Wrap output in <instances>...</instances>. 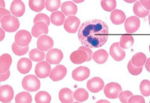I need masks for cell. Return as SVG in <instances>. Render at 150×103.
I'll list each match as a JSON object with an SVG mask.
<instances>
[{
  "label": "cell",
  "mask_w": 150,
  "mask_h": 103,
  "mask_svg": "<svg viewBox=\"0 0 150 103\" xmlns=\"http://www.w3.org/2000/svg\"><path fill=\"white\" fill-rule=\"evenodd\" d=\"M109 29L107 23L99 20L84 22L81 26L78 37L81 43L90 48L103 46L108 38Z\"/></svg>",
  "instance_id": "cell-1"
},
{
  "label": "cell",
  "mask_w": 150,
  "mask_h": 103,
  "mask_svg": "<svg viewBox=\"0 0 150 103\" xmlns=\"http://www.w3.org/2000/svg\"><path fill=\"white\" fill-rule=\"evenodd\" d=\"M1 23L3 29L8 33H13L17 31L20 26L19 20L11 15L3 17Z\"/></svg>",
  "instance_id": "cell-2"
},
{
  "label": "cell",
  "mask_w": 150,
  "mask_h": 103,
  "mask_svg": "<svg viewBox=\"0 0 150 103\" xmlns=\"http://www.w3.org/2000/svg\"><path fill=\"white\" fill-rule=\"evenodd\" d=\"M22 85L24 90L30 92L37 91L41 87L40 80L35 76L32 75L24 77Z\"/></svg>",
  "instance_id": "cell-3"
},
{
  "label": "cell",
  "mask_w": 150,
  "mask_h": 103,
  "mask_svg": "<svg viewBox=\"0 0 150 103\" xmlns=\"http://www.w3.org/2000/svg\"><path fill=\"white\" fill-rule=\"evenodd\" d=\"M122 92L121 85L115 82L109 83L105 86L104 92L105 96L109 99H116L119 97V94Z\"/></svg>",
  "instance_id": "cell-4"
},
{
  "label": "cell",
  "mask_w": 150,
  "mask_h": 103,
  "mask_svg": "<svg viewBox=\"0 0 150 103\" xmlns=\"http://www.w3.org/2000/svg\"><path fill=\"white\" fill-rule=\"evenodd\" d=\"M32 36L29 32L26 30L18 31L15 36V43L21 47H25L28 46L31 42Z\"/></svg>",
  "instance_id": "cell-5"
},
{
  "label": "cell",
  "mask_w": 150,
  "mask_h": 103,
  "mask_svg": "<svg viewBox=\"0 0 150 103\" xmlns=\"http://www.w3.org/2000/svg\"><path fill=\"white\" fill-rule=\"evenodd\" d=\"M51 67L50 64L46 61H42L36 65L35 72L39 78H45L49 76L51 73Z\"/></svg>",
  "instance_id": "cell-6"
},
{
  "label": "cell",
  "mask_w": 150,
  "mask_h": 103,
  "mask_svg": "<svg viewBox=\"0 0 150 103\" xmlns=\"http://www.w3.org/2000/svg\"><path fill=\"white\" fill-rule=\"evenodd\" d=\"M80 23L79 19L76 16H69L65 21L64 28L68 33L75 34L78 31Z\"/></svg>",
  "instance_id": "cell-7"
},
{
  "label": "cell",
  "mask_w": 150,
  "mask_h": 103,
  "mask_svg": "<svg viewBox=\"0 0 150 103\" xmlns=\"http://www.w3.org/2000/svg\"><path fill=\"white\" fill-rule=\"evenodd\" d=\"M63 52L58 49L50 50L46 54V60L47 62L52 64H59L63 59Z\"/></svg>",
  "instance_id": "cell-8"
},
{
  "label": "cell",
  "mask_w": 150,
  "mask_h": 103,
  "mask_svg": "<svg viewBox=\"0 0 150 103\" xmlns=\"http://www.w3.org/2000/svg\"><path fill=\"white\" fill-rule=\"evenodd\" d=\"M37 45L39 50L47 51L53 48L54 42L51 37L45 35L39 37L37 42Z\"/></svg>",
  "instance_id": "cell-9"
},
{
  "label": "cell",
  "mask_w": 150,
  "mask_h": 103,
  "mask_svg": "<svg viewBox=\"0 0 150 103\" xmlns=\"http://www.w3.org/2000/svg\"><path fill=\"white\" fill-rule=\"evenodd\" d=\"M14 90L12 86L8 85L0 87V101L2 103L10 102L13 98Z\"/></svg>",
  "instance_id": "cell-10"
},
{
  "label": "cell",
  "mask_w": 150,
  "mask_h": 103,
  "mask_svg": "<svg viewBox=\"0 0 150 103\" xmlns=\"http://www.w3.org/2000/svg\"><path fill=\"white\" fill-rule=\"evenodd\" d=\"M140 25L139 18L135 16L129 17L125 22V30L129 34H133L136 32L139 28Z\"/></svg>",
  "instance_id": "cell-11"
},
{
  "label": "cell",
  "mask_w": 150,
  "mask_h": 103,
  "mask_svg": "<svg viewBox=\"0 0 150 103\" xmlns=\"http://www.w3.org/2000/svg\"><path fill=\"white\" fill-rule=\"evenodd\" d=\"M104 86V83L100 77L93 78L88 80L87 83L88 89L93 93H96L102 90Z\"/></svg>",
  "instance_id": "cell-12"
},
{
  "label": "cell",
  "mask_w": 150,
  "mask_h": 103,
  "mask_svg": "<svg viewBox=\"0 0 150 103\" xmlns=\"http://www.w3.org/2000/svg\"><path fill=\"white\" fill-rule=\"evenodd\" d=\"M110 54L112 58L117 62L122 60L125 56V52L120 47L119 43L116 42L111 45Z\"/></svg>",
  "instance_id": "cell-13"
},
{
  "label": "cell",
  "mask_w": 150,
  "mask_h": 103,
  "mask_svg": "<svg viewBox=\"0 0 150 103\" xmlns=\"http://www.w3.org/2000/svg\"><path fill=\"white\" fill-rule=\"evenodd\" d=\"M90 73V70L87 67L80 66L74 70L72 73V76L76 81H82L89 77Z\"/></svg>",
  "instance_id": "cell-14"
},
{
  "label": "cell",
  "mask_w": 150,
  "mask_h": 103,
  "mask_svg": "<svg viewBox=\"0 0 150 103\" xmlns=\"http://www.w3.org/2000/svg\"><path fill=\"white\" fill-rule=\"evenodd\" d=\"M67 73V69L63 65H57L51 72L50 77L54 82L62 80L65 77Z\"/></svg>",
  "instance_id": "cell-15"
},
{
  "label": "cell",
  "mask_w": 150,
  "mask_h": 103,
  "mask_svg": "<svg viewBox=\"0 0 150 103\" xmlns=\"http://www.w3.org/2000/svg\"><path fill=\"white\" fill-rule=\"evenodd\" d=\"M10 11L15 16L21 17L25 13V5L21 0H14L10 6Z\"/></svg>",
  "instance_id": "cell-16"
},
{
  "label": "cell",
  "mask_w": 150,
  "mask_h": 103,
  "mask_svg": "<svg viewBox=\"0 0 150 103\" xmlns=\"http://www.w3.org/2000/svg\"><path fill=\"white\" fill-rule=\"evenodd\" d=\"M48 32V26L43 22H38L35 24L31 30L32 36L36 38L47 34Z\"/></svg>",
  "instance_id": "cell-17"
},
{
  "label": "cell",
  "mask_w": 150,
  "mask_h": 103,
  "mask_svg": "<svg viewBox=\"0 0 150 103\" xmlns=\"http://www.w3.org/2000/svg\"><path fill=\"white\" fill-rule=\"evenodd\" d=\"M87 59V54L84 50H81L74 51L70 55L71 61L75 64H81L82 63L86 62Z\"/></svg>",
  "instance_id": "cell-18"
},
{
  "label": "cell",
  "mask_w": 150,
  "mask_h": 103,
  "mask_svg": "<svg viewBox=\"0 0 150 103\" xmlns=\"http://www.w3.org/2000/svg\"><path fill=\"white\" fill-rule=\"evenodd\" d=\"M32 67V62L28 58H21L17 63V69L22 74H26L28 73Z\"/></svg>",
  "instance_id": "cell-19"
},
{
  "label": "cell",
  "mask_w": 150,
  "mask_h": 103,
  "mask_svg": "<svg viewBox=\"0 0 150 103\" xmlns=\"http://www.w3.org/2000/svg\"><path fill=\"white\" fill-rule=\"evenodd\" d=\"M61 11L67 16L75 15L78 11L77 6L71 1H66L62 4Z\"/></svg>",
  "instance_id": "cell-20"
},
{
  "label": "cell",
  "mask_w": 150,
  "mask_h": 103,
  "mask_svg": "<svg viewBox=\"0 0 150 103\" xmlns=\"http://www.w3.org/2000/svg\"><path fill=\"white\" fill-rule=\"evenodd\" d=\"M12 63V57L5 54L0 57V73H6L9 71Z\"/></svg>",
  "instance_id": "cell-21"
},
{
  "label": "cell",
  "mask_w": 150,
  "mask_h": 103,
  "mask_svg": "<svg viewBox=\"0 0 150 103\" xmlns=\"http://www.w3.org/2000/svg\"><path fill=\"white\" fill-rule=\"evenodd\" d=\"M126 19L125 14L122 10L116 9L110 14V20L113 24L118 25L122 24Z\"/></svg>",
  "instance_id": "cell-22"
},
{
  "label": "cell",
  "mask_w": 150,
  "mask_h": 103,
  "mask_svg": "<svg viewBox=\"0 0 150 103\" xmlns=\"http://www.w3.org/2000/svg\"><path fill=\"white\" fill-rule=\"evenodd\" d=\"M59 97L62 103H72L74 100L72 91L67 88H63L60 90Z\"/></svg>",
  "instance_id": "cell-23"
},
{
  "label": "cell",
  "mask_w": 150,
  "mask_h": 103,
  "mask_svg": "<svg viewBox=\"0 0 150 103\" xmlns=\"http://www.w3.org/2000/svg\"><path fill=\"white\" fill-rule=\"evenodd\" d=\"M108 56V54L106 50L100 49L94 53L93 58L96 63L103 64L107 62Z\"/></svg>",
  "instance_id": "cell-24"
},
{
  "label": "cell",
  "mask_w": 150,
  "mask_h": 103,
  "mask_svg": "<svg viewBox=\"0 0 150 103\" xmlns=\"http://www.w3.org/2000/svg\"><path fill=\"white\" fill-rule=\"evenodd\" d=\"M65 15L60 11H56L52 13L50 16L51 22L53 25L60 26L63 25L65 22Z\"/></svg>",
  "instance_id": "cell-25"
},
{
  "label": "cell",
  "mask_w": 150,
  "mask_h": 103,
  "mask_svg": "<svg viewBox=\"0 0 150 103\" xmlns=\"http://www.w3.org/2000/svg\"><path fill=\"white\" fill-rule=\"evenodd\" d=\"M133 11L136 15L140 18L146 17L150 13V11L144 8L139 1H137L134 4Z\"/></svg>",
  "instance_id": "cell-26"
},
{
  "label": "cell",
  "mask_w": 150,
  "mask_h": 103,
  "mask_svg": "<svg viewBox=\"0 0 150 103\" xmlns=\"http://www.w3.org/2000/svg\"><path fill=\"white\" fill-rule=\"evenodd\" d=\"M146 55L142 52H139L135 54L132 58V62L133 65L137 67L143 66L146 62Z\"/></svg>",
  "instance_id": "cell-27"
},
{
  "label": "cell",
  "mask_w": 150,
  "mask_h": 103,
  "mask_svg": "<svg viewBox=\"0 0 150 103\" xmlns=\"http://www.w3.org/2000/svg\"><path fill=\"white\" fill-rule=\"evenodd\" d=\"M45 0H29V6L34 12H41L45 8Z\"/></svg>",
  "instance_id": "cell-28"
},
{
  "label": "cell",
  "mask_w": 150,
  "mask_h": 103,
  "mask_svg": "<svg viewBox=\"0 0 150 103\" xmlns=\"http://www.w3.org/2000/svg\"><path fill=\"white\" fill-rule=\"evenodd\" d=\"M35 100L36 103H50L51 97L47 92L41 91L36 94Z\"/></svg>",
  "instance_id": "cell-29"
},
{
  "label": "cell",
  "mask_w": 150,
  "mask_h": 103,
  "mask_svg": "<svg viewBox=\"0 0 150 103\" xmlns=\"http://www.w3.org/2000/svg\"><path fill=\"white\" fill-rule=\"evenodd\" d=\"M134 41V38L132 36L124 35L121 36L119 44L122 48L128 49L133 45Z\"/></svg>",
  "instance_id": "cell-30"
},
{
  "label": "cell",
  "mask_w": 150,
  "mask_h": 103,
  "mask_svg": "<svg viewBox=\"0 0 150 103\" xmlns=\"http://www.w3.org/2000/svg\"><path fill=\"white\" fill-rule=\"evenodd\" d=\"M45 53L44 51L38 49H34L30 50L29 53V57L32 61L39 62L42 61L45 58Z\"/></svg>",
  "instance_id": "cell-31"
},
{
  "label": "cell",
  "mask_w": 150,
  "mask_h": 103,
  "mask_svg": "<svg viewBox=\"0 0 150 103\" xmlns=\"http://www.w3.org/2000/svg\"><path fill=\"white\" fill-rule=\"evenodd\" d=\"M15 101L16 103H31L32 96L27 92H20L16 96Z\"/></svg>",
  "instance_id": "cell-32"
},
{
  "label": "cell",
  "mask_w": 150,
  "mask_h": 103,
  "mask_svg": "<svg viewBox=\"0 0 150 103\" xmlns=\"http://www.w3.org/2000/svg\"><path fill=\"white\" fill-rule=\"evenodd\" d=\"M73 97L77 101L84 102L88 98L89 95L87 91L83 88H79L74 92Z\"/></svg>",
  "instance_id": "cell-33"
},
{
  "label": "cell",
  "mask_w": 150,
  "mask_h": 103,
  "mask_svg": "<svg viewBox=\"0 0 150 103\" xmlns=\"http://www.w3.org/2000/svg\"><path fill=\"white\" fill-rule=\"evenodd\" d=\"M116 0H101V6L103 10L110 12L114 10L116 7Z\"/></svg>",
  "instance_id": "cell-34"
},
{
  "label": "cell",
  "mask_w": 150,
  "mask_h": 103,
  "mask_svg": "<svg viewBox=\"0 0 150 103\" xmlns=\"http://www.w3.org/2000/svg\"><path fill=\"white\" fill-rule=\"evenodd\" d=\"M61 0H46L45 7L46 9L50 12H54L60 7Z\"/></svg>",
  "instance_id": "cell-35"
},
{
  "label": "cell",
  "mask_w": 150,
  "mask_h": 103,
  "mask_svg": "<svg viewBox=\"0 0 150 103\" xmlns=\"http://www.w3.org/2000/svg\"><path fill=\"white\" fill-rule=\"evenodd\" d=\"M12 50L13 52L17 56H22L26 55L29 50V46L22 47L17 45L15 42L12 45Z\"/></svg>",
  "instance_id": "cell-36"
},
{
  "label": "cell",
  "mask_w": 150,
  "mask_h": 103,
  "mask_svg": "<svg viewBox=\"0 0 150 103\" xmlns=\"http://www.w3.org/2000/svg\"><path fill=\"white\" fill-rule=\"evenodd\" d=\"M140 92L141 94L145 97H148L150 95V81L149 80H143L140 83Z\"/></svg>",
  "instance_id": "cell-37"
},
{
  "label": "cell",
  "mask_w": 150,
  "mask_h": 103,
  "mask_svg": "<svg viewBox=\"0 0 150 103\" xmlns=\"http://www.w3.org/2000/svg\"><path fill=\"white\" fill-rule=\"evenodd\" d=\"M129 72L133 76H137L142 72L143 70V66L137 67L133 65L131 61H130L127 65Z\"/></svg>",
  "instance_id": "cell-38"
},
{
  "label": "cell",
  "mask_w": 150,
  "mask_h": 103,
  "mask_svg": "<svg viewBox=\"0 0 150 103\" xmlns=\"http://www.w3.org/2000/svg\"><path fill=\"white\" fill-rule=\"evenodd\" d=\"M38 22H44L48 27L50 23V21L48 15L45 14L39 13L36 15L34 20V24Z\"/></svg>",
  "instance_id": "cell-39"
},
{
  "label": "cell",
  "mask_w": 150,
  "mask_h": 103,
  "mask_svg": "<svg viewBox=\"0 0 150 103\" xmlns=\"http://www.w3.org/2000/svg\"><path fill=\"white\" fill-rule=\"evenodd\" d=\"M133 94L130 91L126 90L122 92L119 94V98L120 101L122 103H128L129 99Z\"/></svg>",
  "instance_id": "cell-40"
},
{
  "label": "cell",
  "mask_w": 150,
  "mask_h": 103,
  "mask_svg": "<svg viewBox=\"0 0 150 103\" xmlns=\"http://www.w3.org/2000/svg\"><path fill=\"white\" fill-rule=\"evenodd\" d=\"M128 103H145L144 99L142 96L134 95L131 97Z\"/></svg>",
  "instance_id": "cell-41"
},
{
  "label": "cell",
  "mask_w": 150,
  "mask_h": 103,
  "mask_svg": "<svg viewBox=\"0 0 150 103\" xmlns=\"http://www.w3.org/2000/svg\"><path fill=\"white\" fill-rule=\"evenodd\" d=\"M79 50H84L87 54L88 59L86 62H89L91 61L93 58V53L92 50L90 49V48H88L86 46H81L79 48Z\"/></svg>",
  "instance_id": "cell-42"
},
{
  "label": "cell",
  "mask_w": 150,
  "mask_h": 103,
  "mask_svg": "<svg viewBox=\"0 0 150 103\" xmlns=\"http://www.w3.org/2000/svg\"><path fill=\"white\" fill-rule=\"evenodd\" d=\"M9 15H10V12L9 11L5 8H0V22H1L3 17Z\"/></svg>",
  "instance_id": "cell-43"
},
{
  "label": "cell",
  "mask_w": 150,
  "mask_h": 103,
  "mask_svg": "<svg viewBox=\"0 0 150 103\" xmlns=\"http://www.w3.org/2000/svg\"><path fill=\"white\" fill-rule=\"evenodd\" d=\"M10 76V71H8L6 73H0V82L7 80Z\"/></svg>",
  "instance_id": "cell-44"
},
{
  "label": "cell",
  "mask_w": 150,
  "mask_h": 103,
  "mask_svg": "<svg viewBox=\"0 0 150 103\" xmlns=\"http://www.w3.org/2000/svg\"><path fill=\"white\" fill-rule=\"evenodd\" d=\"M140 2L144 8L150 10V0H140Z\"/></svg>",
  "instance_id": "cell-45"
},
{
  "label": "cell",
  "mask_w": 150,
  "mask_h": 103,
  "mask_svg": "<svg viewBox=\"0 0 150 103\" xmlns=\"http://www.w3.org/2000/svg\"><path fill=\"white\" fill-rule=\"evenodd\" d=\"M5 37V32L3 29L0 28V42L2 41Z\"/></svg>",
  "instance_id": "cell-46"
},
{
  "label": "cell",
  "mask_w": 150,
  "mask_h": 103,
  "mask_svg": "<svg viewBox=\"0 0 150 103\" xmlns=\"http://www.w3.org/2000/svg\"><path fill=\"white\" fill-rule=\"evenodd\" d=\"M145 66L146 69L148 71L150 72V57H149V58H148L147 60H146Z\"/></svg>",
  "instance_id": "cell-47"
},
{
  "label": "cell",
  "mask_w": 150,
  "mask_h": 103,
  "mask_svg": "<svg viewBox=\"0 0 150 103\" xmlns=\"http://www.w3.org/2000/svg\"><path fill=\"white\" fill-rule=\"evenodd\" d=\"M5 7H6V4H5L4 0H0V8H5Z\"/></svg>",
  "instance_id": "cell-48"
},
{
  "label": "cell",
  "mask_w": 150,
  "mask_h": 103,
  "mask_svg": "<svg viewBox=\"0 0 150 103\" xmlns=\"http://www.w3.org/2000/svg\"><path fill=\"white\" fill-rule=\"evenodd\" d=\"M96 103H110L109 101L106 99H101L97 101Z\"/></svg>",
  "instance_id": "cell-49"
},
{
  "label": "cell",
  "mask_w": 150,
  "mask_h": 103,
  "mask_svg": "<svg viewBox=\"0 0 150 103\" xmlns=\"http://www.w3.org/2000/svg\"><path fill=\"white\" fill-rule=\"evenodd\" d=\"M125 1L128 3H132L137 1V0H124Z\"/></svg>",
  "instance_id": "cell-50"
},
{
  "label": "cell",
  "mask_w": 150,
  "mask_h": 103,
  "mask_svg": "<svg viewBox=\"0 0 150 103\" xmlns=\"http://www.w3.org/2000/svg\"><path fill=\"white\" fill-rule=\"evenodd\" d=\"M72 1L76 3H81L84 1L85 0H72Z\"/></svg>",
  "instance_id": "cell-51"
},
{
  "label": "cell",
  "mask_w": 150,
  "mask_h": 103,
  "mask_svg": "<svg viewBox=\"0 0 150 103\" xmlns=\"http://www.w3.org/2000/svg\"><path fill=\"white\" fill-rule=\"evenodd\" d=\"M148 20H149V25H150V15H149V17H148Z\"/></svg>",
  "instance_id": "cell-52"
},
{
  "label": "cell",
  "mask_w": 150,
  "mask_h": 103,
  "mask_svg": "<svg viewBox=\"0 0 150 103\" xmlns=\"http://www.w3.org/2000/svg\"><path fill=\"white\" fill-rule=\"evenodd\" d=\"M79 103V102H74V103Z\"/></svg>",
  "instance_id": "cell-53"
},
{
  "label": "cell",
  "mask_w": 150,
  "mask_h": 103,
  "mask_svg": "<svg viewBox=\"0 0 150 103\" xmlns=\"http://www.w3.org/2000/svg\"><path fill=\"white\" fill-rule=\"evenodd\" d=\"M149 50H150V46H149Z\"/></svg>",
  "instance_id": "cell-54"
},
{
  "label": "cell",
  "mask_w": 150,
  "mask_h": 103,
  "mask_svg": "<svg viewBox=\"0 0 150 103\" xmlns=\"http://www.w3.org/2000/svg\"><path fill=\"white\" fill-rule=\"evenodd\" d=\"M0 85H1V83H0Z\"/></svg>",
  "instance_id": "cell-55"
},
{
  "label": "cell",
  "mask_w": 150,
  "mask_h": 103,
  "mask_svg": "<svg viewBox=\"0 0 150 103\" xmlns=\"http://www.w3.org/2000/svg\"></svg>",
  "instance_id": "cell-56"
}]
</instances>
